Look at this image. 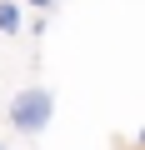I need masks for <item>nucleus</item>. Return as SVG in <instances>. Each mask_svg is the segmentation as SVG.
<instances>
[{
    "label": "nucleus",
    "mask_w": 145,
    "mask_h": 150,
    "mask_svg": "<svg viewBox=\"0 0 145 150\" xmlns=\"http://www.w3.org/2000/svg\"><path fill=\"white\" fill-rule=\"evenodd\" d=\"M15 5H35V10H50V5H60V0H15Z\"/></svg>",
    "instance_id": "7ed1b4c3"
},
{
    "label": "nucleus",
    "mask_w": 145,
    "mask_h": 150,
    "mask_svg": "<svg viewBox=\"0 0 145 150\" xmlns=\"http://www.w3.org/2000/svg\"><path fill=\"white\" fill-rule=\"evenodd\" d=\"M50 120H55V95H50L45 85L15 90V100H10V130H20V135H45Z\"/></svg>",
    "instance_id": "f257e3e1"
},
{
    "label": "nucleus",
    "mask_w": 145,
    "mask_h": 150,
    "mask_svg": "<svg viewBox=\"0 0 145 150\" xmlns=\"http://www.w3.org/2000/svg\"><path fill=\"white\" fill-rule=\"evenodd\" d=\"M0 150H5V145H0Z\"/></svg>",
    "instance_id": "20e7f679"
},
{
    "label": "nucleus",
    "mask_w": 145,
    "mask_h": 150,
    "mask_svg": "<svg viewBox=\"0 0 145 150\" xmlns=\"http://www.w3.org/2000/svg\"><path fill=\"white\" fill-rule=\"evenodd\" d=\"M20 30H25V5L0 0V35H20Z\"/></svg>",
    "instance_id": "f03ea898"
}]
</instances>
